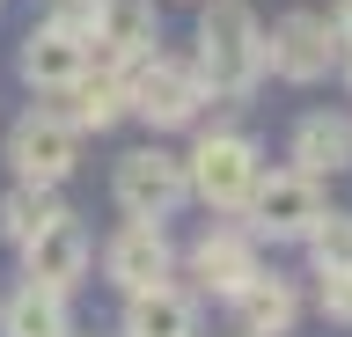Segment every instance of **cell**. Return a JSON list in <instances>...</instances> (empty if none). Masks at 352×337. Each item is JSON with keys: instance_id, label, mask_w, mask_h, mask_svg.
I'll return each instance as SVG.
<instances>
[{"instance_id": "6da1fadb", "label": "cell", "mask_w": 352, "mask_h": 337, "mask_svg": "<svg viewBox=\"0 0 352 337\" xmlns=\"http://www.w3.org/2000/svg\"><path fill=\"white\" fill-rule=\"evenodd\" d=\"M264 73V30L250 15V0H213L206 15H198V81L228 103L257 89Z\"/></svg>"}, {"instance_id": "7a4b0ae2", "label": "cell", "mask_w": 352, "mask_h": 337, "mask_svg": "<svg viewBox=\"0 0 352 337\" xmlns=\"http://www.w3.org/2000/svg\"><path fill=\"white\" fill-rule=\"evenodd\" d=\"M198 103H206V81H198V67L147 59V51L125 67V111H140L154 132H169V125H191Z\"/></svg>"}, {"instance_id": "3957f363", "label": "cell", "mask_w": 352, "mask_h": 337, "mask_svg": "<svg viewBox=\"0 0 352 337\" xmlns=\"http://www.w3.org/2000/svg\"><path fill=\"white\" fill-rule=\"evenodd\" d=\"M184 176H191V191H198L206 205L235 213V205L250 198V183L264 176L257 139H242V132H206V139H198V154L184 161Z\"/></svg>"}, {"instance_id": "277c9868", "label": "cell", "mask_w": 352, "mask_h": 337, "mask_svg": "<svg viewBox=\"0 0 352 337\" xmlns=\"http://www.w3.org/2000/svg\"><path fill=\"white\" fill-rule=\"evenodd\" d=\"M242 205H250V227L272 235V242H301L308 227L323 220V191H316V176H301V169H286V176H257Z\"/></svg>"}, {"instance_id": "5b68a950", "label": "cell", "mask_w": 352, "mask_h": 337, "mask_svg": "<svg viewBox=\"0 0 352 337\" xmlns=\"http://www.w3.org/2000/svg\"><path fill=\"white\" fill-rule=\"evenodd\" d=\"M184 198H191V176H184V161H176V154L140 147V154L118 161V205H125L132 220H169Z\"/></svg>"}, {"instance_id": "8992f818", "label": "cell", "mask_w": 352, "mask_h": 337, "mask_svg": "<svg viewBox=\"0 0 352 337\" xmlns=\"http://www.w3.org/2000/svg\"><path fill=\"white\" fill-rule=\"evenodd\" d=\"M8 161H15V176H30V183H66L74 161H81V132H74L59 111H30L15 132H8Z\"/></svg>"}, {"instance_id": "52a82bcc", "label": "cell", "mask_w": 352, "mask_h": 337, "mask_svg": "<svg viewBox=\"0 0 352 337\" xmlns=\"http://www.w3.org/2000/svg\"><path fill=\"white\" fill-rule=\"evenodd\" d=\"M88 271V227L74 220V213H59V220H44L30 242H22V279L44 293H74Z\"/></svg>"}, {"instance_id": "ba28073f", "label": "cell", "mask_w": 352, "mask_h": 337, "mask_svg": "<svg viewBox=\"0 0 352 337\" xmlns=\"http://www.w3.org/2000/svg\"><path fill=\"white\" fill-rule=\"evenodd\" d=\"M103 271L118 293H147V286H169V235H162V220H132L110 235L103 249Z\"/></svg>"}, {"instance_id": "9c48e42d", "label": "cell", "mask_w": 352, "mask_h": 337, "mask_svg": "<svg viewBox=\"0 0 352 337\" xmlns=\"http://www.w3.org/2000/svg\"><path fill=\"white\" fill-rule=\"evenodd\" d=\"M330 37H338V30H330L323 15H286V23L264 37V67L279 73V81H294V89H308V81L330 73Z\"/></svg>"}, {"instance_id": "30bf717a", "label": "cell", "mask_w": 352, "mask_h": 337, "mask_svg": "<svg viewBox=\"0 0 352 337\" xmlns=\"http://www.w3.org/2000/svg\"><path fill=\"white\" fill-rule=\"evenodd\" d=\"M81 67H88V37H81V30L44 23V30L22 37V81H30V89H66Z\"/></svg>"}, {"instance_id": "8fae6325", "label": "cell", "mask_w": 352, "mask_h": 337, "mask_svg": "<svg viewBox=\"0 0 352 337\" xmlns=\"http://www.w3.org/2000/svg\"><path fill=\"white\" fill-rule=\"evenodd\" d=\"M66 125H74V132H110V125H118V117H125V73H74V81H66Z\"/></svg>"}, {"instance_id": "7c38bea8", "label": "cell", "mask_w": 352, "mask_h": 337, "mask_svg": "<svg viewBox=\"0 0 352 337\" xmlns=\"http://www.w3.org/2000/svg\"><path fill=\"white\" fill-rule=\"evenodd\" d=\"M191 271L206 293H228L235 301L250 279H257V249H250V235H206V242L191 249Z\"/></svg>"}, {"instance_id": "4fadbf2b", "label": "cell", "mask_w": 352, "mask_h": 337, "mask_svg": "<svg viewBox=\"0 0 352 337\" xmlns=\"http://www.w3.org/2000/svg\"><path fill=\"white\" fill-rule=\"evenodd\" d=\"M125 337H198V308L176 286H147L125 308Z\"/></svg>"}, {"instance_id": "5bb4252c", "label": "cell", "mask_w": 352, "mask_h": 337, "mask_svg": "<svg viewBox=\"0 0 352 337\" xmlns=\"http://www.w3.org/2000/svg\"><path fill=\"white\" fill-rule=\"evenodd\" d=\"M294 161H301V176H338V169H352V125L345 117H301V125H294Z\"/></svg>"}, {"instance_id": "9a60e30c", "label": "cell", "mask_w": 352, "mask_h": 337, "mask_svg": "<svg viewBox=\"0 0 352 337\" xmlns=\"http://www.w3.org/2000/svg\"><path fill=\"white\" fill-rule=\"evenodd\" d=\"M235 308H242V330L250 337H286L294 330V286H286V279H250V286L235 293Z\"/></svg>"}, {"instance_id": "2e32d148", "label": "cell", "mask_w": 352, "mask_h": 337, "mask_svg": "<svg viewBox=\"0 0 352 337\" xmlns=\"http://www.w3.org/2000/svg\"><path fill=\"white\" fill-rule=\"evenodd\" d=\"M0 337H66V293L22 286L8 308H0Z\"/></svg>"}, {"instance_id": "e0dca14e", "label": "cell", "mask_w": 352, "mask_h": 337, "mask_svg": "<svg viewBox=\"0 0 352 337\" xmlns=\"http://www.w3.org/2000/svg\"><path fill=\"white\" fill-rule=\"evenodd\" d=\"M59 213H66L59 183H30V176H22L15 191L0 198V235H8V242H30V235H37L44 220H59Z\"/></svg>"}, {"instance_id": "ac0fdd59", "label": "cell", "mask_w": 352, "mask_h": 337, "mask_svg": "<svg viewBox=\"0 0 352 337\" xmlns=\"http://www.w3.org/2000/svg\"><path fill=\"white\" fill-rule=\"evenodd\" d=\"M308 249H316V271H352V220L345 213H323L308 227Z\"/></svg>"}, {"instance_id": "d6986e66", "label": "cell", "mask_w": 352, "mask_h": 337, "mask_svg": "<svg viewBox=\"0 0 352 337\" xmlns=\"http://www.w3.org/2000/svg\"><path fill=\"white\" fill-rule=\"evenodd\" d=\"M330 30H338V45H352V0H338V15H330Z\"/></svg>"}, {"instance_id": "ffe728a7", "label": "cell", "mask_w": 352, "mask_h": 337, "mask_svg": "<svg viewBox=\"0 0 352 337\" xmlns=\"http://www.w3.org/2000/svg\"><path fill=\"white\" fill-rule=\"evenodd\" d=\"M345 81H352V67H345Z\"/></svg>"}]
</instances>
